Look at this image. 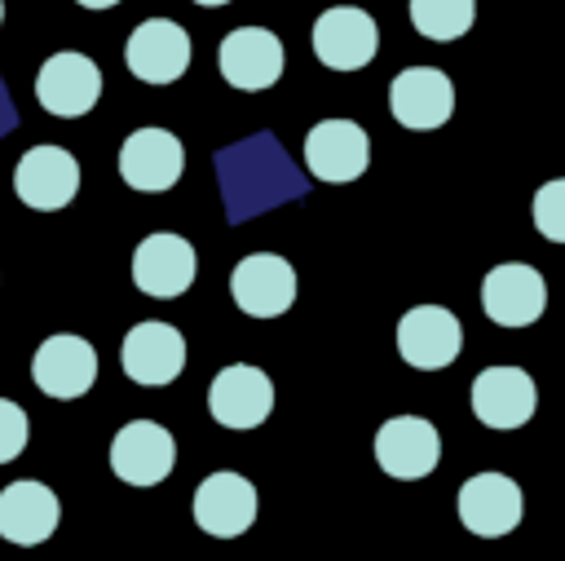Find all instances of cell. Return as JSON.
Returning a JSON list of instances; mask_svg holds the SVG:
<instances>
[{
    "mask_svg": "<svg viewBox=\"0 0 565 561\" xmlns=\"http://www.w3.org/2000/svg\"><path fill=\"white\" fill-rule=\"evenodd\" d=\"M441 459V433L424 415H393L375 433V464L397 481H419Z\"/></svg>",
    "mask_w": 565,
    "mask_h": 561,
    "instance_id": "9",
    "label": "cell"
},
{
    "mask_svg": "<svg viewBox=\"0 0 565 561\" xmlns=\"http://www.w3.org/2000/svg\"><path fill=\"white\" fill-rule=\"evenodd\" d=\"M463 327L446 305H415L397 318V353L415 371H441L459 358Z\"/></svg>",
    "mask_w": 565,
    "mask_h": 561,
    "instance_id": "3",
    "label": "cell"
},
{
    "mask_svg": "<svg viewBox=\"0 0 565 561\" xmlns=\"http://www.w3.org/2000/svg\"><path fill=\"white\" fill-rule=\"evenodd\" d=\"M119 367L132 384H146V389L172 384L185 371V336L172 322L146 318V322L128 327V336L119 345Z\"/></svg>",
    "mask_w": 565,
    "mask_h": 561,
    "instance_id": "5",
    "label": "cell"
},
{
    "mask_svg": "<svg viewBox=\"0 0 565 561\" xmlns=\"http://www.w3.org/2000/svg\"><path fill=\"white\" fill-rule=\"evenodd\" d=\"M366 159H371V141L353 119H322L305 137V168L318 181H335V186L358 181L366 172Z\"/></svg>",
    "mask_w": 565,
    "mask_h": 561,
    "instance_id": "19",
    "label": "cell"
},
{
    "mask_svg": "<svg viewBox=\"0 0 565 561\" xmlns=\"http://www.w3.org/2000/svg\"><path fill=\"white\" fill-rule=\"evenodd\" d=\"M31 380L40 393L57 398V402H71V398H84L97 380V349L84 340V336H49L35 358H31Z\"/></svg>",
    "mask_w": 565,
    "mask_h": 561,
    "instance_id": "15",
    "label": "cell"
},
{
    "mask_svg": "<svg viewBox=\"0 0 565 561\" xmlns=\"http://www.w3.org/2000/svg\"><path fill=\"white\" fill-rule=\"evenodd\" d=\"M13 194L35 212H57L79 194V163L62 146H31L13 168Z\"/></svg>",
    "mask_w": 565,
    "mask_h": 561,
    "instance_id": "13",
    "label": "cell"
},
{
    "mask_svg": "<svg viewBox=\"0 0 565 561\" xmlns=\"http://www.w3.org/2000/svg\"><path fill=\"white\" fill-rule=\"evenodd\" d=\"M313 53L331 71H362L380 53V27L358 4H331L313 22Z\"/></svg>",
    "mask_w": 565,
    "mask_h": 561,
    "instance_id": "2",
    "label": "cell"
},
{
    "mask_svg": "<svg viewBox=\"0 0 565 561\" xmlns=\"http://www.w3.org/2000/svg\"><path fill=\"white\" fill-rule=\"evenodd\" d=\"M185 172V150L177 141V133L168 128H137L124 137L119 146V177L124 186L141 190V194H163L181 181Z\"/></svg>",
    "mask_w": 565,
    "mask_h": 561,
    "instance_id": "7",
    "label": "cell"
},
{
    "mask_svg": "<svg viewBox=\"0 0 565 561\" xmlns=\"http://www.w3.org/2000/svg\"><path fill=\"white\" fill-rule=\"evenodd\" d=\"M124 57L141 84H172L190 66V35L172 18H146L132 27Z\"/></svg>",
    "mask_w": 565,
    "mask_h": 561,
    "instance_id": "16",
    "label": "cell"
},
{
    "mask_svg": "<svg viewBox=\"0 0 565 561\" xmlns=\"http://www.w3.org/2000/svg\"><path fill=\"white\" fill-rule=\"evenodd\" d=\"M177 464V442L154 420H128L110 437V473L128 486H159Z\"/></svg>",
    "mask_w": 565,
    "mask_h": 561,
    "instance_id": "10",
    "label": "cell"
},
{
    "mask_svg": "<svg viewBox=\"0 0 565 561\" xmlns=\"http://www.w3.org/2000/svg\"><path fill=\"white\" fill-rule=\"evenodd\" d=\"M459 521L468 534L477 539H499V534H512L521 526V512H525V499H521V486L508 477V473H477L459 486Z\"/></svg>",
    "mask_w": 565,
    "mask_h": 561,
    "instance_id": "11",
    "label": "cell"
},
{
    "mask_svg": "<svg viewBox=\"0 0 565 561\" xmlns=\"http://www.w3.org/2000/svg\"><path fill=\"white\" fill-rule=\"evenodd\" d=\"M75 4H84V9H115L119 0H75Z\"/></svg>",
    "mask_w": 565,
    "mask_h": 561,
    "instance_id": "25",
    "label": "cell"
},
{
    "mask_svg": "<svg viewBox=\"0 0 565 561\" xmlns=\"http://www.w3.org/2000/svg\"><path fill=\"white\" fill-rule=\"evenodd\" d=\"M0 22H4V0H0Z\"/></svg>",
    "mask_w": 565,
    "mask_h": 561,
    "instance_id": "27",
    "label": "cell"
},
{
    "mask_svg": "<svg viewBox=\"0 0 565 561\" xmlns=\"http://www.w3.org/2000/svg\"><path fill=\"white\" fill-rule=\"evenodd\" d=\"M543 305H547V283L534 265L508 261L494 265L481 283V309L499 327H530L543 314Z\"/></svg>",
    "mask_w": 565,
    "mask_h": 561,
    "instance_id": "18",
    "label": "cell"
},
{
    "mask_svg": "<svg viewBox=\"0 0 565 561\" xmlns=\"http://www.w3.org/2000/svg\"><path fill=\"white\" fill-rule=\"evenodd\" d=\"M26 437H31V420H26V411H22L18 402L0 398V464L18 459V455L26 451Z\"/></svg>",
    "mask_w": 565,
    "mask_h": 561,
    "instance_id": "24",
    "label": "cell"
},
{
    "mask_svg": "<svg viewBox=\"0 0 565 561\" xmlns=\"http://www.w3.org/2000/svg\"><path fill=\"white\" fill-rule=\"evenodd\" d=\"M282 40L265 27H234L221 49H216V66H221V80L230 88H243V93H260V88H274L278 75H282Z\"/></svg>",
    "mask_w": 565,
    "mask_h": 561,
    "instance_id": "4",
    "label": "cell"
},
{
    "mask_svg": "<svg viewBox=\"0 0 565 561\" xmlns=\"http://www.w3.org/2000/svg\"><path fill=\"white\" fill-rule=\"evenodd\" d=\"M194 4H203V9H216V4H230V0H194Z\"/></svg>",
    "mask_w": 565,
    "mask_h": 561,
    "instance_id": "26",
    "label": "cell"
},
{
    "mask_svg": "<svg viewBox=\"0 0 565 561\" xmlns=\"http://www.w3.org/2000/svg\"><path fill=\"white\" fill-rule=\"evenodd\" d=\"M207 411L221 428H256L274 411V380L260 367L230 362L207 384Z\"/></svg>",
    "mask_w": 565,
    "mask_h": 561,
    "instance_id": "6",
    "label": "cell"
},
{
    "mask_svg": "<svg viewBox=\"0 0 565 561\" xmlns=\"http://www.w3.org/2000/svg\"><path fill=\"white\" fill-rule=\"evenodd\" d=\"M230 292L247 318H278L296 300V269L278 252H252L234 265Z\"/></svg>",
    "mask_w": 565,
    "mask_h": 561,
    "instance_id": "14",
    "label": "cell"
},
{
    "mask_svg": "<svg viewBox=\"0 0 565 561\" xmlns=\"http://www.w3.org/2000/svg\"><path fill=\"white\" fill-rule=\"evenodd\" d=\"M194 526L212 539H238L256 521V486L243 473H207L194 490Z\"/></svg>",
    "mask_w": 565,
    "mask_h": 561,
    "instance_id": "17",
    "label": "cell"
},
{
    "mask_svg": "<svg viewBox=\"0 0 565 561\" xmlns=\"http://www.w3.org/2000/svg\"><path fill=\"white\" fill-rule=\"evenodd\" d=\"M477 18V0H411V27L424 40H459Z\"/></svg>",
    "mask_w": 565,
    "mask_h": 561,
    "instance_id": "22",
    "label": "cell"
},
{
    "mask_svg": "<svg viewBox=\"0 0 565 561\" xmlns=\"http://www.w3.org/2000/svg\"><path fill=\"white\" fill-rule=\"evenodd\" d=\"M97 97H102V71H97L93 57L62 49V53L40 62V71H35V102L49 115L79 119V115H88L97 106Z\"/></svg>",
    "mask_w": 565,
    "mask_h": 561,
    "instance_id": "1",
    "label": "cell"
},
{
    "mask_svg": "<svg viewBox=\"0 0 565 561\" xmlns=\"http://www.w3.org/2000/svg\"><path fill=\"white\" fill-rule=\"evenodd\" d=\"M62 521V504L44 481H9L0 490V539L18 543V548H35L44 539H53Z\"/></svg>",
    "mask_w": 565,
    "mask_h": 561,
    "instance_id": "21",
    "label": "cell"
},
{
    "mask_svg": "<svg viewBox=\"0 0 565 561\" xmlns=\"http://www.w3.org/2000/svg\"><path fill=\"white\" fill-rule=\"evenodd\" d=\"M534 230L552 243H565V177L534 190Z\"/></svg>",
    "mask_w": 565,
    "mask_h": 561,
    "instance_id": "23",
    "label": "cell"
},
{
    "mask_svg": "<svg viewBox=\"0 0 565 561\" xmlns=\"http://www.w3.org/2000/svg\"><path fill=\"white\" fill-rule=\"evenodd\" d=\"M199 274V256H194V243L181 239V234H146L132 252V283L141 296H154V300H172L181 296Z\"/></svg>",
    "mask_w": 565,
    "mask_h": 561,
    "instance_id": "8",
    "label": "cell"
},
{
    "mask_svg": "<svg viewBox=\"0 0 565 561\" xmlns=\"http://www.w3.org/2000/svg\"><path fill=\"white\" fill-rule=\"evenodd\" d=\"M539 406V389L521 367H486L472 380V415L486 428H521Z\"/></svg>",
    "mask_w": 565,
    "mask_h": 561,
    "instance_id": "20",
    "label": "cell"
},
{
    "mask_svg": "<svg viewBox=\"0 0 565 561\" xmlns=\"http://www.w3.org/2000/svg\"><path fill=\"white\" fill-rule=\"evenodd\" d=\"M388 110L402 128L428 133L455 115V84L437 66H406L388 84Z\"/></svg>",
    "mask_w": 565,
    "mask_h": 561,
    "instance_id": "12",
    "label": "cell"
}]
</instances>
